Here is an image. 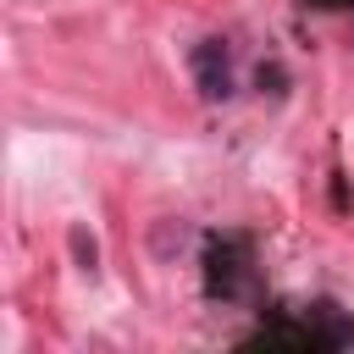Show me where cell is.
<instances>
[{
	"label": "cell",
	"mask_w": 354,
	"mask_h": 354,
	"mask_svg": "<svg viewBox=\"0 0 354 354\" xmlns=\"http://www.w3.org/2000/svg\"><path fill=\"white\" fill-rule=\"evenodd\" d=\"M188 66H194L199 100H227L232 94V50H227V39H199Z\"/></svg>",
	"instance_id": "1"
},
{
	"label": "cell",
	"mask_w": 354,
	"mask_h": 354,
	"mask_svg": "<svg viewBox=\"0 0 354 354\" xmlns=\"http://www.w3.org/2000/svg\"><path fill=\"white\" fill-rule=\"evenodd\" d=\"M238 249H243V238H216V243H210V254H205V260H210V271H205V288H210L216 299H238V293H243L249 254H243V260H232Z\"/></svg>",
	"instance_id": "2"
},
{
	"label": "cell",
	"mask_w": 354,
	"mask_h": 354,
	"mask_svg": "<svg viewBox=\"0 0 354 354\" xmlns=\"http://www.w3.org/2000/svg\"><path fill=\"white\" fill-rule=\"evenodd\" d=\"M254 83H260V94H288V72H282V61H260Z\"/></svg>",
	"instance_id": "3"
},
{
	"label": "cell",
	"mask_w": 354,
	"mask_h": 354,
	"mask_svg": "<svg viewBox=\"0 0 354 354\" xmlns=\"http://www.w3.org/2000/svg\"><path fill=\"white\" fill-rule=\"evenodd\" d=\"M72 254H77V266H83V271H94V260H100V249H94V238H88V232H72Z\"/></svg>",
	"instance_id": "4"
},
{
	"label": "cell",
	"mask_w": 354,
	"mask_h": 354,
	"mask_svg": "<svg viewBox=\"0 0 354 354\" xmlns=\"http://www.w3.org/2000/svg\"><path fill=\"white\" fill-rule=\"evenodd\" d=\"M304 6H354V0H304Z\"/></svg>",
	"instance_id": "5"
}]
</instances>
